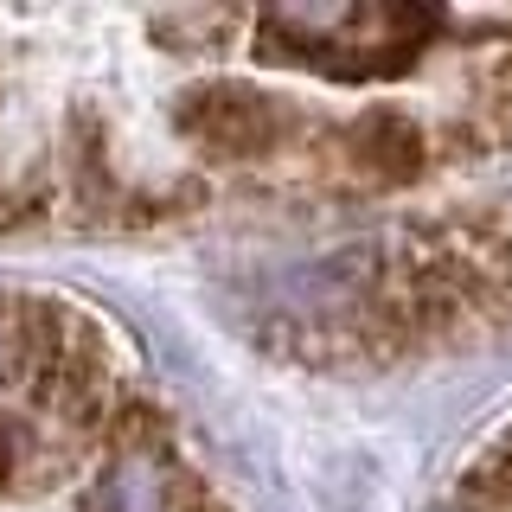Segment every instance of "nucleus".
Masks as SVG:
<instances>
[{
    "label": "nucleus",
    "instance_id": "nucleus-1",
    "mask_svg": "<svg viewBox=\"0 0 512 512\" xmlns=\"http://www.w3.org/2000/svg\"><path fill=\"white\" fill-rule=\"evenodd\" d=\"M506 148L500 7L0 13V237L378 205Z\"/></svg>",
    "mask_w": 512,
    "mask_h": 512
},
{
    "label": "nucleus",
    "instance_id": "nucleus-2",
    "mask_svg": "<svg viewBox=\"0 0 512 512\" xmlns=\"http://www.w3.org/2000/svg\"><path fill=\"white\" fill-rule=\"evenodd\" d=\"M436 512H512V410L468 448Z\"/></svg>",
    "mask_w": 512,
    "mask_h": 512
}]
</instances>
